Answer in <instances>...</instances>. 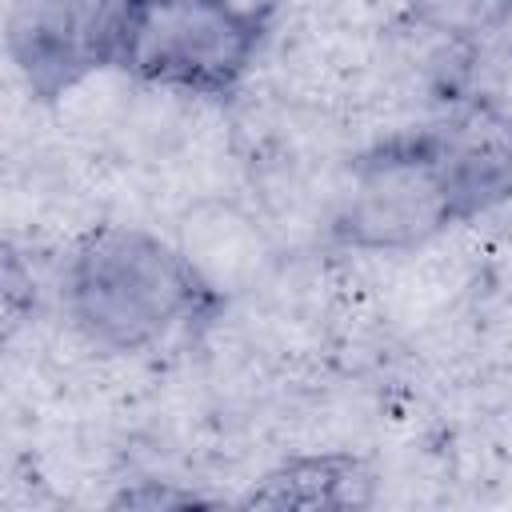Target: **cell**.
I'll use <instances>...</instances> for the list:
<instances>
[{"instance_id": "obj_1", "label": "cell", "mask_w": 512, "mask_h": 512, "mask_svg": "<svg viewBox=\"0 0 512 512\" xmlns=\"http://www.w3.org/2000/svg\"><path fill=\"white\" fill-rule=\"evenodd\" d=\"M504 204H512V116L476 96L352 152L324 228L340 252L396 256Z\"/></svg>"}, {"instance_id": "obj_2", "label": "cell", "mask_w": 512, "mask_h": 512, "mask_svg": "<svg viewBox=\"0 0 512 512\" xmlns=\"http://www.w3.org/2000/svg\"><path fill=\"white\" fill-rule=\"evenodd\" d=\"M72 332L104 356H156L204 340L228 312L224 288L168 236L104 220L76 236L60 268Z\"/></svg>"}, {"instance_id": "obj_3", "label": "cell", "mask_w": 512, "mask_h": 512, "mask_svg": "<svg viewBox=\"0 0 512 512\" xmlns=\"http://www.w3.org/2000/svg\"><path fill=\"white\" fill-rule=\"evenodd\" d=\"M272 0H124L116 72L188 100H232L272 36Z\"/></svg>"}, {"instance_id": "obj_4", "label": "cell", "mask_w": 512, "mask_h": 512, "mask_svg": "<svg viewBox=\"0 0 512 512\" xmlns=\"http://www.w3.org/2000/svg\"><path fill=\"white\" fill-rule=\"evenodd\" d=\"M124 0H12L8 64L36 104H56L100 72H116Z\"/></svg>"}, {"instance_id": "obj_5", "label": "cell", "mask_w": 512, "mask_h": 512, "mask_svg": "<svg viewBox=\"0 0 512 512\" xmlns=\"http://www.w3.org/2000/svg\"><path fill=\"white\" fill-rule=\"evenodd\" d=\"M380 496L376 468L348 448L296 452L264 468L240 496V508H372Z\"/></svg>"}, {"instance_id": "obj_6", "label": "cell", "mask_w": 512, "mask_h": 512, "mask_svg": "<svg viewBox=\"0 0 512 512\" xmlns=\"http://www.w3.org/2000/svg\"><path fill=\"white\" fill-rule=\"evenodd\" d=\"M404 12L436 40L476 52L512 32V0H404Z\"/></svg>"}, {"instance_id": "obj_7", "label": "cell", "mask_w": 512, "mask_h": 512, "mask_svg": "<svg viewBox=\"0 0 512 512\" xmlns=\"http://www.w3.org/2000/svg\"><path fill=\"white\" fill-rule=\"evenodd\" d=\"M112 504L128 508H180V504H212V496H200L192 488H176V480H136V488H124L112 496Z\"/></svg>"}]
</instances>
